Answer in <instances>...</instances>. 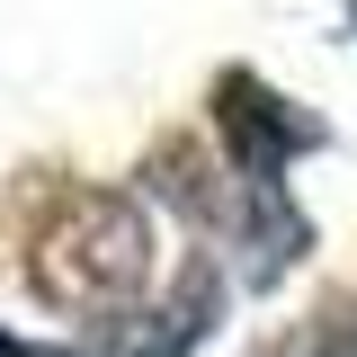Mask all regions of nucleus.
I'll return each instance as SVG.
<instances>
[{"instance_id":"1","label":"nucleus","mask_w":357,"mask_h":357,"mask_svg":"<svg viewBox=\"0 0 357 357\" xmlns=\"http://www.w3.org/2000/svg\"><path fill=\"white\" fill-rule=\"evenodd\" d=\"M152 277V223L134 197H81L36 241V295L63 312H116Z\"/></svg>"},{"instance_id":"2","label":"nucleus","mask_w":357,"mask_h":357,"mask_svg":"<svg viewBox=\"0 0 357 357\" xmlns=\"http://www.w3.org/2000/svg\"><path fill=\"white\" fill-rule=\"evenodd\" d=\"M223 134H232V170L241 178H277L286 152L312 143V116H295L286 98H268L259 81H223Z\"/></svg>"}]
</instances>
